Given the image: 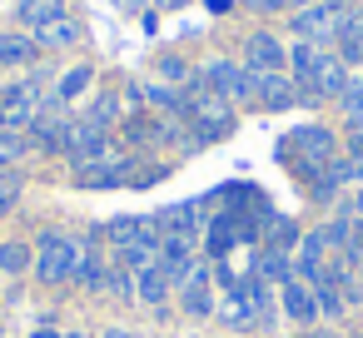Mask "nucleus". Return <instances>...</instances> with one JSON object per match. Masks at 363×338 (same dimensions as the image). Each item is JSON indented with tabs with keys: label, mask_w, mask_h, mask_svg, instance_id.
<instances>
[{
	"label": "nucleus",
	"mask_w": 363,
	"mask_h": 338,
	"mask_svg": "<svg viewBox=\"0 0 363 338\" xmlns=\"http://www.w3.org/2000/svg\"><path fill=\"white\" fill-rule=\"evenodd\" d=\"M80 264H85L80 239H70L65 229H40V239H35V278L40 283L60 288V283L80 278Z\"/></svg>",
	"instance_id": "nucleus-1"
},
{
	"label": "nucleus",
	"mask_w": 363,
	"mask_h": 338,
	"mask_svg": "<svg viewBox=\"0 0 363 338\" xmlns=\"http://www.w3.org/2000/svg\"><path fill=\"white\" fill-rule=\"evenodd\" d=\"M284 164H294L303 179H318L328 164H333V135L318 130V125H303L284 140Z\"/></svg>",
	"instance_id": "nucleus-2"
},
{
	"label": "nucleus",
	"mask_w": 363,
	"mask_h": 338,
	"mask_svg": "<svg viewBox=\"0 0 363 338\" xmlns=\"http://www.w3.org/2000/svg\"><path fill=\"white\" fill-rule=\"evenodd\" d=\"M35 115H40V85L35 80L0 85V125H6V130H30Z\"/></svg>",
	"instance_id": "nucleus-3"
},
{
	"label": "nucleus",
	"mask_w": 363,
	"mask_h": 338,
	"mask_svg": "<svg viewBox=\"0 0 363 338\" xmlns=\"http://www.w3.org/2000/svg\"><path fill=\"white\" fill-rule=\"evenodd\" d=\"M65 159H70L75 169L110 159V130H105V125H95L90 115H85V120H75V125H70V145H65Z\"/></svg>",
	"instance_id": "nucleus-4"
},
{
	"label": "nucleus",
	"mask_w": 363,
	"mask_h": 338,
	"mask_svg": "<svg viewBox=\"0 0 363 338\" xmlns=\"http://www.w3.org/2000/svg\"><path fill=\"white\" fill-rule=\"evenodd\" d=\"M338 21H343V6L338 0H313V6H303V11H294V35L298 40H328V35H338Z\"/></svg>",
	"instance_id": "nucleus-5"
},
{
	"label": "nucleus",
	"mask_w": 363,
	"mask_h": 338,
	"mask_svg": "<svg viewBox=\"0 0 363 338\" xmlns=\"http://www.w3.org/2000/svg\"><path fill=\"white\" fill-rule=\"evenodd\" d=\"M204 90H214L219 100H254V70L229 65V60H209L204 65Z\"/></svg>",
	"instance_id": "nucleus-6"
},
{
	"label": "nucleus",
	"mask_w": 363,
	"mask_h": 338,
	"mask_svg": "<svg viewBox=\"0 0 363 338\" xmlns=\"http://www.w3.org/2000/svg\"><path fill=\"white\" fill-rule=\"evenodd\" d=\"M244 65H249L254 75H279V70L289 65V50H284L274 35H264V30H259V35H249V40H244Z\"/></svg>",
	"instance_id": "nucleus-7"
},
{
	"label": "nucleus",
	"mask_w": 363,
	"mask_h": 338,
	"mask_svg": "<svg viewBox=\"0 0 363 338\" xmlns=\"http://www.w3.org/2000/svg\"><path fill=\"white\" fill-rule=\"evenodd\" d=\"M75 179H80V189H120L135 179V164L130 159H100V164L75 169Z\"/></svg>",
	"instance_id": "nucleus-8"
},
{
	"label": "nucleus",
	"mask_w": 363,
	"mask_h": 338,
	"mask_svg": "<svg viewBox=\"0 0 363 338\" xmlns=\"http://www.w3.org/2000/svg\"><path fill=\"white\" fill-rule=\"evenodd\" d=\"M179 308H184L189 318L214 313V278H209V269H204V264H199V269L179 283Z\"/></svg>",
	"instance_id": "nucleus-9"
},
{
	"label": "nucleus",
	"mask_w": 363,
	"mask_h": 338,
	"mask_svg": "<svg viewBox=\"0 0 363 338\" xmlns=\"http://www.w3.org/2000/svg\"><path fill=\"white\" fill-rule=\"evenodd\" d=\"M279 303H284V313H289L294 323H313V318H318L313 283H303V278H289V283H279Z\"/></svg>",
	"instance_id": "nucleus-10"
},
{
	"label": "nucleus",
	"mask_w": 363,
	"mask_h": 338,
	"mask_svg": "<svg viewBox=\"0 0 363 338\" xmlns=\"http://www.w3.org/2000/svg\"><path fill=\"white\" fill-rule=\"evenodd\" d=\"M338 60H348V65H363V0L353 11H343V21H338Z\"/></svg>",
	"instance_id": "nucleus-11"
},
{
	"label": "nucleus",
	"mask_w": 363,
	"mask_h": 338,
	"mask_svg": "<svg viewBox=\"0 0 363 338\" xmlns=\"http://www.w3.org/2000/svg\"><path fill=\"white\" fill-rule=\"evenodd\" d=\"M254 100L264 110H289L298 100V85H289L284 75H254Z\"/></svg>",
	"instance_id": "nucleus-12"
},
{
	"label": "nucleus",
	"mask_w": 363,
	"mask_h": 338,
	"mask_svg": "<svg viewBox=\"0 0 363 338\" xmlns=\"http://www.w3.org/2000/svg\"><path fill=\"white\" fill-rule=\"evenodd\" d=\"M169 288H174V283H169V274H164L160 264H150L145 274H135V298L150 303V308H160V303L169 298Z\"/></svg>",
	"instance_id": "nucleus-13"
},
{
	"label": "nucleus",
	"mask_w": 363,
	"mask_h": 338,
	"mask_svg": "<svg viewBox=\"0 0 363 338\" xmlns=\"http://www.w3.org/2000/svg\"><path fill=\"white\" fill-rule=\"evenodd\" d=\"M75 40H80V26H75L70 16H60V21H50V26L35 30V45H45V50H65V45H75Z\"/></svg>",
	"instance_id": "nucleus-14"
},
{
	"label": "nucleus",
	"mask_w": 363,
	"mask_h": 338,
	"mask_svg": "<svg viewBox=\"0 0 363 338\" xmlns=\"http://www.w3.org/2000/svg\"><path fill=\"white\" fill-rule=\"evenodd\" d=\"M194 219H199V204H174V209H164L155 224H160V234H184V239H194Z\"/></svg>",
	"instance_id": "nucleus-15"
},
{
	"label": "nucleus",
	"mask_w": 363,
	"mask_h": 338,
	"mask_svg": "<svg viewBox=\"0 0 363 338\" xmlns=\"http://www.w3.org/2000/svg\"><path fill=\"white\" fill-rule=\"evenodd\" d=\"M30 269H35V249L26 239L0 244V274H30Z\"/></svg>",
	"instance_id": "nucleus-16"
},
{
	"label": "nucleus",
	"mask_w": 363,
	"mask_h": 338,
	"mask_svg": "<svg viewBox=\"0 0 363 338\" xmlns=\"http://www.w3.org/2000/svg\"><path fill=\"white\" fill-rule=\"evenodd\" d=\"M60 16H65L60 0H21V26H30V30H40V26L60 21Z\"/></svg>",
	"instance_id": "nucleus-17"
},
{
	"label": "nucleus",
	"mask_w": 363,
	"mask_h": 338,
	"mask_svg": "<svg viewBox=\"0 0 363 338\" xmlns=\"http://www.w3.org/2000/svg\"><path fill=\"white\" fill-rule=\"evenodd\" d=\"M90 80H95V70H90V65H75V70H65V75H60V85H55V105H70V100H80V95L90 90Z\"/></svg>",
	"instance_id": "nucleus-18"
},
{
	"label": "nucleus",
	"mask_w": 363,
	"mask_h": 338,
	"mask_svg": "<svg viewBox=\"0 0 363 338\" xmlns=\"http://www.w3.org/2000/svg\"><path fill=\"white\" fill-rule=\"evenodd\" d=\"M26 150H30L26 130H6V125H0V169L21 164V159H26Z\"/></svg>",
	"instance_id": "nucleus-19"
},
{
	"label": "nucleus",
	"mask_w": 363,
	"mask_h": 338,
	"mask_svg": "<svg viewBox=\"0 0 363 338\" xmlns=\"http://www.w3.org/2000/svg\"><path fill=\"white\" fill-rule=\"evenodd\" d=\"M35 40L30 35H0V65H30Z\"/></svg>",
	"instance_id": "nucleus-20"
},
{
	"label": "nucleus",
	"mask_w": 363,
	"mask_h": 338,
	"mask_svg": "<svg viewBox=\"0 0 363 338\" xmlns=\"http://www.w3.org/2000/svg\"><path fill=\"white\" fill-rule=\"evenodd\" d=\"M289 264H294L289 254H274V249H264V259H259V274H264V278H274V283H289V278H294V269H289Z\"/></svg>",
	"instance_id": "nucleus-21"
},
{
	"label": "nucleus",
	"mask_w": 363,
	"mask_h": 338,
	"mask_svg": "<svg viewBox=\"0 0 363 338\" xmlns=\"http://www.w3.org/2000/svg\"><path fill=\"white\" fill-rule=\"evenodd\" d=\"M21 184H26V179H21L16 169H6V174H0V219H6V214L21 204Z\"/></svg>",
	"instance_id": "nucleus-22"
},
{
	"label": "nucleus",
	"mask_w": 363,
	"mask_h": 338,
	"mask_svg": "<svg viewBox=\"0 0 363 338\" xmlns=\"http://www.w3.org/2000/svg\"><path fill=\"white\" fill-rule=\"evenodd\" d=\"M294 244H298V229H294L289 219H274V234H269V249H274V254H289Z\"/></svg>",
	"instance_id": "nucleus-23"
},
{
	"label": "nucleus",
	"mask_w": 363,
	"mask_h": 338,
	"mask_svg": "<svg viewBox=\"0 0 363 338\" xmlns=\"http://www.w3.org/2000/svg\"><path fill=\"white\" fill-rule=\"evenodd\" d=\"M105 278H110L105 259H85V264H80V283H85V288H105Z\"/></svg>",
	"instance_id": "nucleus-24"
},
{
	"label": "nucleus",
	"mask_w": 363,
	"mask_h": 338,
	"mask_svg": "<svg viewBox=\"0 0 363 338\" xmlns=\"http://www.w3.org/2000/svg\"><path fill=\"white\" fill-rule=\"evenodd\" d=\"M338 100H343V110H348V115H353V120H358V115H363V80H348V85H343V95H338Z\"/></svg>",
	"instance_id": "nucleus-25"
},
{
	"label": "nucleus",
	"mask_w": 363,
	"mask_h": 338,
	"mask_svg": "<svg viewBox=\"0 0 363 338\" xmlns=\"http://www.w3.org/2000/svg\"><path fill=\"white\" fill-rule=\"evenodd\" d=\"M105 288H115V293L130 303V298H135V278H130V269H115V274L105 278Z\"/></svg>",
	"instance_id": "nucleus-26"
},
{
	"label": "nucleus",
	"mask_w": 363,
	"mask_h": 338,
	"mask_svg": "<svg viewBox=\"0 0 363 338\" xmlns=\"http://www.w3.org/2000/svg\"><path fill=\"white\" fill-rule=\"evenodd\" d=\"M160 75H164V80H174V85H179V80H184V75H189V70H184V60H174V55H164V60H160Z\"/></svg>",
	"instance_id": "nucleus-27"
},
{
	"label": "nucleus",
	"mask_w": 363,
	"mask_h": 338,
	"mask_svg": "<svg viewBox=\"0 0 363 338\" xmlns=\"http://www.w3.org/2000/svg\"><path fill=\"white\" fill-rule=\"evenodd\" d=\"M348 159H363V115L353 120V135H348Z\"/></svg>",
	"instance_id": "nucleus-28"
},
{
	"label": "nucleus",
	"mask_w": 363,
	"mask_h": 338,
	"mask_svg": "<svg viewBox=\"0 0 363 338\" xmlns=\"http://www.w3.org/2000/svg\"><path fill=\"white\" fill-rule=\"evenodd\" d=\"M249 6H254V11H284L289 0H249Z\"/></svg>",
	"instance_id": "nucleus-29"
},
{
	"label": "nucleus",
	"mask_w": 363,
	"mask_h": 338,
	"mask_svg": "<svg viewBox=\"0 0 363 338\" xmlns=\"http://www.w3.org/2000/svg\"><path fill=\"white\" fill-rule=\"evenodd\" d=\"M348 249H353V259H358V264H363V224H358V229H353V244H348Z\"/></svg>",
	"instance_id": "nucleus-30"
},
{
	"label": "nucleus",
	"mask_w": 363,
	"mask_h": 338,
	"mask_svg": "<svg viewBox=\"0 0 363 338\" xmlns=\"http://www.w3.org/2000/svg\"><path fill=\"white\" fill-rule=\"evenodd\" d=\"M100 338H140V333H130V328H105Z\"/></svg>",
	"instance_id": "nucleus-31"
},
{
	"label": "nucleus",
	"mask_w": 363,
	"mask_h": 338,
	"mask_svg": "<svg viewBox=\"0 0 363 338\" xmlns=\"http://www.w3.org/2000/svg\"><path fill=\"white\" fill-rule=\"evenodd\" d=\"M160 11H179V6H189V0H155Z\"/></svg>",
	"instance_id": "nucleus-32"
},
{
	"label": "nucleus",
	"mask_w": 363,
	"mask_h": 338,
	"mask_svg": "<svg viewBox=\"0 0 363 338\" xmlns=\"http://www.w3.org/2000/svg\"><path fill=\"white\" fill-rule=\"evenodd\" d=\"M348 209H353V214H363V189H358V194L348 199Z\"/></svg>",
	"instance_id": "nucleus-33"
},
{
	"label": "nucleus",
	"mask_w": 363,
	"mask_h": 338,
	"mask_svg": "<svg viewBox=\"0 0 363 338\" xmlns=\"http://www.w3.org/2000/svg\"><path fill=\"white\" fill-rule=\"evenodd\" d=\"M30 338H65V333H55V328H35Z\"/></svg>",
	"instance_id": "nucleus-34"
},
{
	"label": "nucleus",
	"mask_w": 363,
	"mask_h": 338,
	"mask_svg": "<svg viewBox=\"0 0 363 338\" xmlns=\"http://www.w3.org/2000/svg\"><path fill=\"white\" fill-rule=\"evenodd\" d=\"M115 6H120V11H140V0H115Z\"/></svg>",
	"instance_id": "nucleus-35"
},
{
	"label": "nucleus",
	"mask_w": 363,
	"mask_h": 338,
	"mask_svg": "<svg viewBox=\"0 0 363 338\" xmlns=\"http://www.w3.org/2000/svg\"><path fill=\"white\" fill-rule=\"evenodd\" d=\"M65 338H85V333H80V328H70V333H65Z\"/></svg>",
	"instance_id": "nucleus-36"
},
{
	"label": "nucleus",
	"mask_w": 363,
	"mask_h": 338,
	"mask_svg": "<svg viewBox=\"0 0 363 338\" xmlns=\"http://www.w3.org/2000/svg\"><path fill=\"white\" fill-rule=\"evenodd\" d=\"M0 338H6V328H0Z\"/></svg>",
	"instance_id": "nucleus-37"
}]
</instances>
